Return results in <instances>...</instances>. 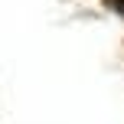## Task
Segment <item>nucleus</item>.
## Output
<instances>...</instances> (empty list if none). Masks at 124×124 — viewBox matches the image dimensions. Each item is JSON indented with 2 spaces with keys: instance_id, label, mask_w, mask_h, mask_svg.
I'll return each instance as SVG.
<instances>
[{
  "instance_id": "obj_1",
  "label": "nucleus",
  "mask_w": 124,
  "mask_h": 124,
  "mask_svg": "<svg viewBox=\"0 0 124 124\" xmlns=\"http://www.w3.org/2000/svg\"><path fill=\"white\" fill-rule=\"evenodd\" d=\"M108 7H111L114 13H121V16H124V0H108Z\"/></svg>"
}]
</instances>
